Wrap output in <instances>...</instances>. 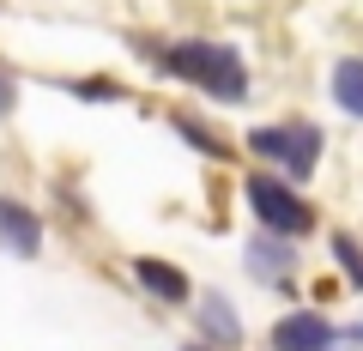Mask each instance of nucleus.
Wrapping results in <instances>:
<instances>
[{"label":"nucleus","mask_w":363,"mask_h":351,"mask_svg":"<svg viewBox=\"0 0 363 351\" xmlns=\"http://www.w3.org/2000/svg\"><path fill=\"white\" fill-rule=\"evenodd\" d=\"M164 73L188 79V85L224 97V104H242L248 97V67L224 43H176V49H164Z\"/></svg>","instance_id":"obj_1"},{"label":"nucleus","mask_w":363,"mask_h":351,"mask_svg":"<svg viewBox=\"0 0 363 351\" xmlns=\"http://www.w3.org/2000/svg\"><path fill=\"white\" fill-rule=\"evenodd\" d=\"M248 206L272 236H303L315 230V206L285 182V176H248Z\"/></svg>","instance_id":"obj_2"},{"label":"nucleus","mask_w":363,"mask_h":351,"mask_svg":"<svg viewBox=\"0 0 363 351\" xmlns=\"http://www.w3.org/2000/svg\"><path fill=\"white\" fill-rule=\"evenodd\" d=\"M248 152L255 157H272L285 176H309L315 157H321V133L309 121H285V128H255L248 133Z\"/></svg>","instance_id":"obj_3"},{"label":"nucleus","mask_w":363,"mask_h":351,"mask_svg":"<svg viewBox=\"0 0 363 351\" xmlns=\"http://www.w3.org/2000/svg\"><path fill=\"white\" fill-rule=\"evenodd\" d=\"M272 351H333V321L315 309H297L272 327Z\"/></svg>","instance_id":"obj_4"},{"label":"nucleus","mask_w":363,"mask_h":351,"mask_svg":"<svg viewBox=\"0 0 363 351\" xmlns=\"http://www.w3.org/2000/svg\"><path fill=\"white\" fill-rule=\"evenodd\" d=\"M0 248H6V255H37L43 248V224L30 218L18 200H0Z\"/></svg>","instance_id":"obj_5"},{"label":"nucleus","mask_w":363,"mask_h":351,"mask_svg":"<svg viewBox=\"0 0 363 351\" xmlns=\"http://www.w3.org/2000/svg\"><path fill=\"white\" fill-rule=\"evenodd\" d=\"M133 279H140L152 297H164V303H188V279H182L176 267H164V260H133Z\"/></svg>","instance_id":"obj_6"},{"label":"nucleus","mask_w":363,"mask_h":351,"mask_svg":"<svg viewBox=\"0 0 363 351\" xmlns=\"http://www.w3.org/2000/svg\"><path fill=\"white\" fill-rule=\"evenodd\" d=\"M333 104L345 109V116L363 121V61H357V55L333 61Z\"/></svg>","instance_id":"obj_7"},{"label":"nucleus","mask_w":363,"mask_h":351,"mask_svg":"<svg viewBox=\"0 0 363 351\" xmlns=\"http://www.w3.org/2000/svg\"><path fill=\"white\" fill-rule=\"evenodd\" d=\"M200 327H206L218 345H236V339H242V321L230 315V303H224V297H206V303H200Z\"/></svg>","instance_id":"obj_8"},{"label":"nucleus","mask_w":363,"mask_h":351,"mask_svg":"<svg viewBox=\"0 0 363 351\" xmlns=\"http://www.w3.org/2000/svg\"><path fill=\"white\" fill-rule=\"evenodd\" d=\"M248 267H255L260 279H285L291 273V248L285 243H255L248 248Z\"/></svg>","instance_id":"obj_9"},{"label":"nucleus","mask_w":363,"mask_h":351,"mask_svg":"<svg viewBox=\"0 0 363 351\" xmlns=\"http://www.w3.org/2000/svg\"><path fill=\"white\" fill-rule=\"evenodd\" d=\"M333 260L345 267V279H351V285L363 291V243H357L351 230H333Z\"/></svg>","instance_id":"obj_10"},{"label":"nucleus","mask_w":363,"mask_h":351,"mask_svg":"<svg viewBox=\"0 0 363 351\" xmlns=\"http://www.w3.org/2000/svg\"><path fill=\"white\" fill-rule=\"evenodd\" d=\"M13 109V85H6V67H0V116Z\"/></svg>","instance_id":"obj_11"},{"label":"nucleus","mask_w":363,"mask_h":351,"mask_svg":"<svg viewBox=\"0 0 363 351\" xmlns=\"http://www.w3.org/2000/svg\"><path fill=\"white\" fill-rule=\"evenodd\" d=\"M182 351H206V345H182Z\"/></svg>","instance_id":"obj_12"}]
</instances>
